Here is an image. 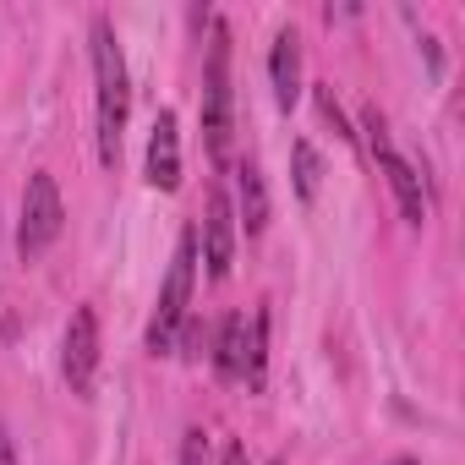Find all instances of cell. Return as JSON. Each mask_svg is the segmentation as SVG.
<instances>
[{
  "instance_id": "cell-4",
  "label": "cell",
  "mask_w": 465,
  "mask_h": 465,
  "mask_svg": "<svg viewBox=\"0 0 465 465\" xmlns=\"http://www.w3.org/2000/svg\"><path fill=\"white\" fill-rule=\"evenodd\" d=\"M66 224V208H61V186L55 175H28V192H23V224H17V247L23 258H39Z\"/></svg>"
},
{
  "instance_id": "cell-6",
  "label": "cell",
  "mask_w": 465,
  "mask_h": 465,
  "mask_svg": "<svg viewBox=\"0 0 465 465\" xmlns=\"http://www.w3.org/2000/svg\"><path fill=\"white\" fill-rule=\"evenodd\" d=\"M203 263H208V280H224L230 263H236V208H230L224 192L208 197V219H203Z\"/></svg>"
},
{
  "instance_id": "cell-18",
  "label": "cell",
  "mask_w": 465,
  "mask_h": 465,
  "mask_svg": "<svg viewBox=\"0 0 465 465\" xmlns=\"http://www.w3.org/2000/svg\"><path fill=\"white\" fill-rule=\"evenodd\" d=\"M394 465H416V460H394Z\"/></svg>"
},
{
  "instance_id": "cell-16",
  "label": "cell",
  "mask_w": 465,
  "mask_h": 465,
  "mask_svg": "<svg viewBox=\"0 0 465 465\" xmlns=\"http://www.w3.org/2000/svg\"><path fill=\"white\" fill-rule=\"evenodd\" d=\"M224 465H252V460H247V443H242V438H236V443H224Z\"/></svg>"
},
{
  "instance_id": "cell-15",
  "label": "cell",
  "mask_w": 465,
  "mask_h": 465,
  "mask_svg": "<svg viewBox=\"0 0 465 465\" xmlns=\"http://www.w3.org/2000/svg\"><path fill=\"white\" fill-rule=\"evenodd\" d=\"M361 121H367V143H372V153H383V148H394V143H389V121H383L378 110H367Z\"/></svg>"
},
{
  "instance_id": "cell-1",
  "label": "cell",
  "mask_w": 465,
  "mask_h": 465,
  "mask_svg": "<svg viewBox=\"0 0 465 465\" xmlns=\"http://www.w3.org/2000/svg\"><path fill=\"white\" fill-rule=\"evenodd\" d=\"M94 77H99V159H104V170H115L126 110H132V88H126V61H121L110 17H94Z\"/></svg>"
},
{
  "instance_id": "cell-7",
  "label": "cell",
  "mask_w": 465,
  "mask_h": 465,
  "mask_svg": "<svg viewBox=\"0 0 465 465\" xmlns=\"http://www.w3.org/2000/svg\"><path fill=\"white\" fill-rule=\"evenodd\" d=\"M148 181L159 192H175L181 186V132H175V115L170 110H159L153 137H148Z\"/></svg>"
},
{
  "instance_id": "cell-11",
  "label": "cell",
  "mask_w": 465,
  "mask_h": 465,
  "mask_svg": "<svg viewBox=\"0 0 465 465\" xmlns=\"http://www.w3.org/2000/svg\"><path fill=\"white\" fill-rule=\"evenodd\" d=\"M213 361H219L224 378H242V372H247V318H242V312L224 318V329H219V356H213Z\"/></svg>"
},
{
  "instance_id": "cell-19",
  "label": "cell",
  "mask_w": 465,
  "mask_h": 465,
  "mask_svg": "<svg viewBox=\"0 0 465 465\" xmlns=\"http://www.w3.org/2000/svg\"><path fill=\"white\" fill-rule=\"evenodd\" d=\"M269 465H285V460H269Z\"/></svg>"
},
{
  "instance_id": "cell-10",
  "label": "cell",
  "mask_w": 465,
  "mask_h": 465,
  "mask_svg": "<svg viewBox=\"0 0 465 465\" xmlns=\"http://www.w3.org/2000/svg\"><path fill=\"white\" fill-rule=\"evenodd\" d=\"M236 197H242L247 236L269 230V186H263V170H258V164H242V170H236Z\"/></svg>"
},
{
  "instance_id": "cell-17",
  "label": "cell",
  "mask_w": 465,
  "mask_h": 465,
  "mask_svg": "<svg viewBox=\"0 0 465 465\" xmlns=\"http://www.w3.org/2000/svg\"><path fill=\"white\" fill-rule=\"evenodd\" d=\"M0 465H17V449H12V438H6V427H0Z\"/></svg>"
},
{
  "instance_id": "cell-2",
  "label": "cell",
  "mask_w": 465,
  "mask_h": 465,
  "mask_svg": "<svg viewBox=\"0 0 465 465\" xmlns=\"http://www.w3.org/2000/svg\"><path fill=\"white\" fill-rule=\"evenodd\" d=\"M192 269H197V230H181L170 274H164V291H159V307H153V323H148V351L153 356L175 351V334H181L186 302H192Z\"/></svg>"
},
{
  "instance_id": "cell-3",
  "label": "cell",
  "mask_w": 465,
  "mask_h": 465,
  "mask_svg": "<svg viewBox=\"0 0 465 465\" xmlns=\"http://www.w3.org/2000/svg\"><path fill=\"white\" fill-rule=\"evenodd\" d=\"M203 137H208L213 164H224L230 153V28L224 23L213 28L208 72H203Z\"/></svg>"
},
{
  "instance_id": "cell-12",
  "label": "cell",
  "mask_w": 465,
  "mask_h": 465,
  "mask_svg": "<svg viewBox=\"0 0 465 465\" xmlns=\"http://www.w3.org/2000/svg\"><path fill=\"white\" fill-rule=\"evenodd\" d=\"M291 164H296V197L312 203L318 186H323V159H318V148H312L307 137H296V143H291Z\"/></svg>"
},
{
  "instance_id": "cell-14",
  "label": "cell",
  "mask_w": 465,
  "mask_h": 465,
  "mask_svg": "<svg viewBox=\"0 0 465 465\" xmlns=\"http://www.w3.org/2000/svg\"><path fill=\"white\" fill-rule=\"evenodd\" d=\"M181 465H208V432L203 427H192L181 438Z\"/></svg>"
},
{
  "instance_id": "cell-13",
  "label": "cell",
  "mask_w": 465,
  "mask_h": 465,
  "mask_svg": "<svg viewBox=\"0 0 465 465\" xmlns=\"http://www.w3.org/2000/svg\"><path fill=\"white\" fill-rule=\"evenodd\" d=\"M312 99H318V115H323V121H329V126H334V137H345V143H351V137H356V132H351V121H345V110H340V104H334V88H318V94H312Z\"/></svg>"
},
{
  "instance_id": "cell-8",
  "label": "cell",
  "mask_w": 465,
  "mask_h": 465,
  "mask_svg": "<svg viewBox=\"0 0 465 465\" xmlns=\"http://www.w3.org/2000/svg\"><path fill=\"white\" fill-rule=\"evenodd\" d=\"M269 77H274V104H280V110H296V99H302V39H296L291 28L274 34Z\"/></svg>"
},
{
  "instance_id": "cell-5",
  "label": "cell",
  "mask_w": 465,
  "mask_h": 465,
  "mask_svg": "<svg viewBox=\"0 0 465 465\" xmlns=\"http://www.w3.org/2000/svg\"><path fill=\"white\" fill-rule=\"evenodd\" d=\"M61 372H66L72 394H88L94 389V372H99V312L94 307H77L72 312L66 345H61Z\"/></svg>"
},
{
  "instance_id": "cell-9",
  "label": "cell",
  "mask_w": 465,
  "mask_h": 465,
  "mask_svg": "<svg viewBox=\"0 0 465 465\" xmlns=\"http://www.w3.org/2000/svg\"><path fill=\"white\" fill-rule=\"evenodd\" d=\"M378 159V170L389 175V186H394V197H400V213L411 219V224H421L427 219V197H421V175L394 153V148H383V153H372Z\"/></svg>"
}]
</instances>
